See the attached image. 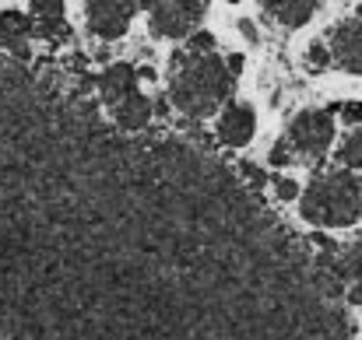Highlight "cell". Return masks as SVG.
Instances as JSON below:
<instances>
[{
  "label": "cell",
  "mask_w": 362,
  "mask_h": 340,
  "mask_svg": "<svg viewBox=\"0 0 362 340\" xmlns=\"http://www.w3.org/2000/svg\"><path fill=\"white\" fill-rule=\"evenodd\" d=\"M341 288L338 245L299 238L243 165L0 53V340H352Z\"/></svg>",
  "instance_id": "1"
},
{
  "label": "cell",
  "mask_w": 362,
  "mask_h": 340,
  "mask_svg": "<svg viewBox=\"0 0 362 340\" xmlns=\"http://www.w3.org/2000/svg\"><path fill=\"white\" fill-rule=\"evenodd\" d=\"M32 25H35V35L57 39L67 28L64 25V0H32Z\"/></svg>",
  "instance_id": "12"
},
{
  "label": "cell",
  "mask_w": 362,
  "mask_h": 340,
  "mask_svg": "<svg viewBox=\"0 0 362 340\" xmlns=\"http://www.w3.org/2000/svg\"><path fill=\"white\" fill-rule=\"evenodd\" d=\"M299 211L310 225L345 228L356 225L362 214V186L359 179L345 169L313 176V183L299 197Z\"/></svg>",
  "instance_id": "3"
},
{
  "label": "cell",
  "mask_w": 362,
  "mask_h": 340,
  "mask_svg": "<svg viewBox=\"0 0 362 340\" xmlns=\"http://www.w3.org/2000/svg\"><path fill=\"white\" fill-rule=\"evenodd\" d=\"M240 28H243V35H246V39H257V32H253V25H250V21H240Z\"/></svg>",
  "instance_id": "21"
},
{
  "label": "cell",
  "mask_w": 362,
  "mask_h": 340,
  "mask_svg": "<svg viewBox=\"0 0 362 340\" xmlns=\"http://www.w3.org/2000/svg\"><path fill=\"white\" fill-rule=\"evenodd\" d=\"M233 67L215 49H183L173 56L169 71V102L187 119H208L233 95Z\"/></svg>",
  "instance_id": "2"
},
{
  "label": "cell",
  "mask_w": 362,
  "mask_h": 340,
  "mask_svg": "<svg viewBox=\"0 0 362 340\" xmlns=\"http://www.w3.org/2000/svg\"><path fill=\"white\" fill-rule=\"evenodd\" d=\"M331 60H334V56H331V49H324V46H310V53H306V67H310V71H324Z\"/></svg>",
  "instance_id": "15"
},
{
  "label": "cell",
  "mask_w": 362,
  "mask_h": 340,
  "mask_svg": "<svg viewBox=\"0 0 362 340\" xmlns=\"http://www.w3.org/2000/svg\"><path fill=\"white\" fill-rule=\"evenodd\" d=\"M32 32H35V25H32L25 14L4 11V14H0V53H11V56L28 60V56H32V53H28Z\"/></svg>",
  "instance_id": "9"
},
{
  "label": "cell",
  "mask_w": 362,
  "mask_h": 340,
  "mask_svg": "<svg viewBox=\"0 0 362 340\" xmlns=\"http://www.w3.org/2000/svg\"><path fill=\"white\" fill-rule=\"evenodd\" d=\"M274 190H278V197H281V200H292V197H299V186H296L292 179H278V183H274Z\"/></svg>",
  "instance_id": "18"
},
{
  "label": "cell",
  "mask_w": 362,
  "mask_h": 340,
  "mask_svg": "<svg viewBox=\"0 0 362 340\" xmlns=\"http://www.w3.org/2000/svg\"><path fill=\"white\" fill-rule=\"evenodd\" d=\"M253 126H257L253 109L233 102V106L222 113V119H218V137H222V144H229V147H243V144H250Z\"/></svg>",
  "instance_id": "10"
},
{
  "label": "cell",
  "mask_w": 362,
  "mask_h": 340,
  "mask_svg": "<svg viewBox=\"0 0 362 340\" xmlns=\"http://www.w3.org/2000/svg\"><path fill=\"white\" fill-rule=\"evenodd\" d=\"M204 4H208V0H204Z\"/></svg>",
  "instance_id": "24"
},
{
  "label": "cell",
  "mask_w": 362,
  "mask_h": 340,
  "mask_svg": "<svg viewBox=\"0 0 362 340\" xmlns=\"http://www.w3.org/2000/svg\"><path fill=\"white\" fill-rule=\"evenodd\" d=\"M331 56L341 71L362 74V18L341 21L331 28Z\"/></svg>",
  "instance_id": "8"
},
{
  "label": "cell",
  "mask_w": 362,
  "mask_h": 340,
  "mask_svg": "<svg viewBox=\"0 0 362 340\" xmlns=\"http://www.w3.org/2000/svg\"><path fill=\"white\" fill-rule=\"evenodd\" d=\"M229 67H233V74H240L243 71V56H233V60H229Z\"/></svg>",
  "instance_id": "22"
},
{
  "label": "cell",
  "mask_w": 362,
  "mask_h": 340,
  "mask_svg": "<svg viewBox=\"0 0 362 340\" xmlns=\"http://www.w3.org/2000/svg\"><path fill=\"white\" fill-rule=\"evenodd\" d=\"M292 154H296V151H292V144H288V137H285V140L274 144V151H271V165H285Z\"/></svg>",
  "instance_id": "16"
},
{
  "label": "cell",
  "mask_w": 362,
  "mask_h": 340,
  "mask_svg": "<svg viewBox=\"0 0 362 340\" xmlns=\"http://www.w3.org/2000/svg\"><path fill=\"white\" fill-rule=\"evenodd\" d=\"M260 7L278 21V25H288V28H299L313 18V11L320 7V0H260Z\"/></svg>",
  "instance_id": "11"
},
{
  "label": "cell",
  "mask_w": 362,
  "mask_h": 340,
  "mask_svg": "<svg viewBox=\"0 0 362 340\" xmlns=\"http://www.w3.org/2000/svg\"><path fill=\"white\" fill-rule=\"evenodd\" d=\"M99 99L123 130L141 133L151 123V102L137 88V71L130 63H113L99 74Z\"/></svg>",
  "instance_id": "4"
},
{
  "label": "cell",
  "mask_w": 362,
  "mask_h": 340,
  "mask_svg": "<svg viewBox=\"0 0 362 340\" xmlns=\"http://www.w3.org/2000/svg\"><path fill=\"white\" fill-rule=\"evenodd\" d=\"M338 162H345L349 169H362V126L356 133H349V140L338 151Z\"/></svg>",
  "instance_id": "14"
},
{
  "label": "cell",
  "mask_w": 362,
  "mask_h": 340,
  "mask_svg": "<svg viewBox=\"0 0 362 340\" xmlns=\"http://www.w3.org/2000/svg\"><path fill=\"white\" fill-rule=\"evenodd\" d=\"M288 144L296 151V158L303 162H320L334 140V116L327 109H310V113H299L288 126Z\"/></svg>",
  "instance_id": "5"
},
{
  "label": "cell",
  "mask_w": 362,
  "mask_h": 340,
  "mask_svg": "<svg viewBox=\"0 0 362 340\" xmlns=\"http://www.w3.org/2000/svg\"><path fill=\"white\" fill-rule=\"evenodd\" d=\"M190 49H215V35H208V32H194V35H190Z\"/></svg>",
  "instance_id": "17"
},
{
  "label": "cell",
  "mask_w": 362,
  "mask_h": 340,
  "mask_svg": "<svg viewBox=\"0 0 362 340\" xmlns=\"http://www.w3.org/2000/svg\"><path fill=\"white\" fill-rule=\"evenodd\" d=\"M85 14L99 39H120L137 14V0H85Z\"/></svg>",
  "instance_id": "7"
},
{
  "label": "cell",
  "mask_w": 362,
  "mask_h": 340,
  "mask_svg": "<svg viewBox=\"0 0 362 340\" xmlns=\"http://www.w3.org/2000/svg\"><path fill=\"white\" fill-rule=\"evenodd\" d=\"M204 0H148L151 28L162 39H187L201 25Z\"/></svg>",
  "instance_id": "6"
},
{
  "label": "cell",
  "mask_w": 362,
  "mask_h": 340,
  "mask_svg": "<svg viewBox=\"0 0 362 340\" xmlns=\"http://www.w3.org/2000/svg\"><path fill=\"white\" fill-rule=\"evenodd\" d=\"M341 119L345 123H362V102H345L341 106Z\"/></svg>",
  "instance_id": "19"
},
{
  "label": "cell",
  "mask_w": 362,
  "mask_h": 340,
  "mask_svg": "<svg viewBox=\"0 0 362 340\" xmlns=\"http://www.w3.org/2000/svg\"><path fill=\"white\" fill-rule=\"evenodd\" d=\"M229 4H236V0H229Z\"/></svg>",
  "instance_id": "23"
},
{
  "label": "cell",
  "mask_w": 362,
  "mask_h": 340,
  "mask_svg": "<svg viewBox=\"0 0 362 340\" xmlns=\"http://www.w3.org/2000/svg\"><path fill=\"white\" fill-rule=\"evenodd\" d=\"M349 302H352V305H362V281H356V288L349 291Z\"/></svg>",
  "instance_id": "20"
},
{
  "label": "cell",
  "mask_w": 362,
  "mask_h": 340,
  "mask_svg": "<svg viewBox=\"0 0 362 340\" xmlns=\"http://www.w3.org/2000/svg\"><path fill=\"white\" fill-rule=\"evenodd\" d=\"M338 270L345 281H362V235L345 253H338Z\"/></svg>",
  "instance_id": "13"
}]
</instances>
